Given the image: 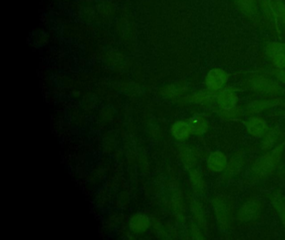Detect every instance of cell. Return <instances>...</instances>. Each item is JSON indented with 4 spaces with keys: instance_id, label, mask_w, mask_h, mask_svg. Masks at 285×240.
Here are the masks:
<instances>
[{
    "instance_id": "obj_1",
    "label": "cell",
    "mask_w": 285,
    "mask_h": 240,
    "mask_svg": "<svg viewBox=\"0 0 285 240\" xmlns=\"http://www.w3.org/2000/svg\"><path fill=\"white\" fill-rule=\"evenodd\" d=\"M283 154V146H277L262 157L257 158L251 166L253 174L258 178H263L272 174L280 162Z\"/></svg>"
},
{
    "instance_id": "obj_2",
    "label": "cell",
    "mask_w": 285,
    "mask_h": 240,
    "mask_svg": "<svg viewBox=\"0 0 285 240\" xmlns=\"http://www.w3.org/2000/svg\"><path fill=\"white\" fill-rule=\"evenodd\" d=\"M248 86L250 90L261 95L278 94L281 90V86L278 82L270 78L263 75H255L248 80Z\"/></svg>"
},
{
    "instance_id": "obj_3",
    "label": "cell",
    "mask_w": 285,
    "mask_h": 240,
    "mask_svg": "<svg viewBox=\"0 0 285 240\" xmlns=\"http://www.w3.org/2000/svg\"><path fill=\"white\" fill-rule=\"evenodd\" d=\"M216 217L220 227L227 228L233 222V207L223 196H217L213 200Z\"/></svg>"
},
{
    "instance_id": "obj_4",
    "label": "cell",
    "mask_w": 285,
    "mask_h": 240,
    "mask_svg": "<svg viewBox=\"0 0 285 240\" xmlns=\"http://www.w3.org/2000/svg\"><path fill=\"white\" fill-rule=\"evenodd\" d=\"M229 80V74L226 70L221 68H213L206 75L205 86L207 90L217 94L226 87Z\"/></svg>"
},
{
    "instance_id": "obj_5",
    "label": "cell",
    "mask_w": 285,
    "mask_h": 240,
    "mask_svg": "<svg viewBox=\"0 0 285 240\" xmlns=\"http://www.w3.org/2000/svg\"><path fill=\"white\" fill-rule=\"evenodd\" d=\"M265 54L276 70L285 68V42H268L265 46Z\"/></svg>"
},
{
    "instance_id": "obj_6",
    "label": "cell",
    "mask_w": 285,
    "mask_h": 240,
    "mask_svg": "<svg viewBox=\"0 0 285 240\" xmlns=\"http://www.w3.org/2000/svg\"><path fill=\"white\" fill-rule=\"evenodd\" d=\"M216 102L219 110H226L237 107L238 102V95L237 90L233 87L223 88L217 92Z\"/></svg>"
},
{
    "instance_id": "obj_7",
    "label": "cell",
    "mask_w": 285,
    "mask_h": 240,
    "mask_svg": "<svg viewBox=\"0 0 285 240\" xmlns=\"http://www.w3.org/2000/svg\"><path fill=\"white\" fill-rule=\"evenodd\" d=\"M262 210L263 205L259 201H248L239 208L237 214V218L242 222H250L259 217Z\"/></svg>"
},
{
    "instance_id": "obj_8",
    "label": "cell",
    "mask_w": 285,
    "mask_h": 240,
    "mask_svg": "<svg viewBox=\"0 0 285 240\" xmlns=\"http://www.w3.org/2000/svg\"><path fill=\"white\" fill-rule=\"evenodd\" d=\"M246 130L252 137L261 138L268 132L269 127L268 122L263 118L253 116L245 122Z\"/></svg>"
},
{
    "instance_id": "obj_9",
    "label": "cell",
    "mask_w": 285,
    "mask_h": 240,
    "mask_svg": "<svg viewBox=\"0 0 285 240\" xmlns=\"http://www.w3.org/2000/svg\"><path fill=\"white\" fill-rule=\"evenodd\" d=\"M279 104H281V98L253 100L247 105L246 112L250 115L258 114Z\"/></svg>"
},
{
    "instance_id": "obj_10",
    "label": "cell",
    "mask_w": 285,
    "mask_h": 240,
    "mask_svg": "<svg viewBox=\"0 0 285 240\" xmlns=\"http://www.w3.org/2000/svg\"><path fill=\"white\" fill-rule=\"evenodd\" d=\"M228 158L221 151H214L208 156V168L212 172H223L228 168Z\"/></svg>"
},
{
    "instance_id": "obj_11",
    "label": "cell",
    "mask_w": 285,
    "mask_h": 240,
    "mask_svg": "<svg viewBox=\"0 0 285 240\" xmlns=\"http://www.w3.org/2000/svg\"><path fill=\"white\" fill-rule=\"evenodd\" d=\"M172 134L176 140L183 141V140H188L191 135L193 134V128H192L190 122L180 120V121H177L173 125Z\"/></svg>"
},
{
    "instance_id": "obj_12",
    "label": "cell",
    "mask_w": 285,
    "mask_h": 240,
    "mask_svg": "<svg viewBox=\"0 0 285 240\" xmlns=\"http://www.w3.org/2000/svg\"><path fill=\"white\" fill-rule=\"evenodd\" d=\"M216 94L209 90H202L199 92H194L189 95L187 98L191 102H195L197 104L203 106H209L213 102H216Z\"/></svg>"
},
{
    "instance_id": "obj_13",
    "label": "cell",
    "mask_w": 285,
    "mask_h": 240,
    "mask_svg": "<svg viewBox=\"0 0 285 240\" xmlns=\"http://www.w3.org/2000/svg\"><path fill=\"white\" fill-rule=\"evenodd\" d=\"M192 128H193V134L203 135L208 131V122L205 118L200 115H197L189 120Z\"/></svg>"
},
{
    "instance_id": "obj_14",
    "label": "cell",
    "mask_w": 285,
    "mask_h": 240,
    "mask_svg": "<svg viewBox=\"0 0 285 240\" xmlns=\"http://www.w3.org/2000/svg\"><path fill=\"white\" fill-rule=\"evenodd\" d=\"M280 132L277 128L268 130V132L266 134L265 136L263 138V141L261 144V147L263 150H271L273 146L276 144V142L279 138Z\"/></svg>"
},
{
    "instance_id": "obj_15",
    "label": "cell",
    "mask_w": 285,
    "mask_h": 240,
    "mask_svg": "<svg viewBox=\"0 0 285 240\" xmlns=\"http://www.w3.org/2000/svg\"><path fill=\"white\" fill-rule=\"evenodd\" d=\"M149 220L148 218L143 214H135L130 220V228L137 232L145 231L148 228Z\"/></svg>"
},
{
    "instance_id": "obj_16",
    "label": "cell",
    "mask_w": 285,
    "mask_h": 240,
    "mask_svg": "<svg viewBox=\"0 0 285 240\" xmlns=\"http://www.w3.org/2000/svg\"><path fill=\"white\" fill-rule=\"evenodd\" d=\"M238 8L245 14L254 15L257 11L255 0H234Z\"/></svg>"
},
{
    "instance_id": "obj_17",
    "label": "cell",
    "mask_w": 285,
    "mask_h": 240,
    "mask_svg": "<svg viewBox=\"0 0 285 240\" xmlns=\"http://www.w3.org/2000/svg\"><path fill=\"white\" fill-rule=\"evenodd\" d=\"M190 178L193 188H195L197 192H203L205 191L207 184H206L205 180L203 178L200 172H198L197 170H193L190 172Z\"/></svg>"
},
{
    "instance_id": "obj_18",
    "label": "cell",
    "mask_w": 285,
    "mask_h": 240,
    "mask_svg": "<svg viewBox=\"0 0 285 240\" xmlns=\"http://www.w3.org/2000/svg\"><path fill=\"white\" fill-rule=\"evenodd\" d=\"M243 110L239 106L232 108L229 110H219V114L223 120H238L243 117Z\"/></svg>"
},
{
    "instance_id": "obj_19",
    "label": "cell",
    "mask_w": 285,
    "mask_h": 240,
    "mask_svg": "<svg viewBox=\"0 0 285 240\" xmlns=\"http://www.w3.org/2000/svg\"><path fill=\"white\" fill-rule=\"evenodd\" d=\"M273 208H275L276 212H278V216L280 218L281 222H283V225L285 228V204L276 198L273 200Z\"/></svg>"
},
{
    "instance_id": "obj_20",
    "label": "cell",
    "mask_w": 285,
    "mask_h": 240,
    "mask_svg": "<svg viewBox=\"0 0 285 240\" xmlns=\"http://www.w3.org/2000/svg\"><path fill=\"white\" fill-rule=\"evenodd\" d=\"M242 168V164H240V160L239 158H235V160H232L230 162H228V168L229 172H238V170Z\"/></svg>"
},
{
    "instance_id": "obj_21",
    "label": "cell",
    "mask_w": 285,
    "mask_h": 240,
    "mask_svg": "<svg viewBox=\"0 0 285 240\" xmlns=\"http://www.w3.org/2000/svg\"><path fill=\"white\" fill-rule=\"evenodd\" d=\"M273 75L275 76L278 82L283 84L285 86V68L283 70H275L273 72Z\"/></svg>"
}]
</instances>
